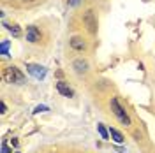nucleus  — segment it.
Segmentation results:
<instances>
[{
  "instance_id": "nucleus-14",
  "label": "nucleus",
  "mask_w": 155,
  "mask_h": 153,
  "mask_svg": "<svg viewBox=\"0 0 155 153\" xmlns=\"http://www.w3.org/2000/svg\"><path fill=\"white\" fill-rule=\"evenodd\" d=\"M79 2H81V0H67V4H69V5H78Z\"/></svg>"
},
{
  "instance_id": "nucleus-3",
  "label": "nucleus",
  "mask_w": 155,
  "mask_h": 153,
  "mask_svg": "<svg viewBox=\"0 0 155 153\" xmlns=\"http://www.w3.org/2000/svg\"><path fill=\"white\" fill-rule=\"evenodd\" d=\"M83 25L87 27V30L90 34H95L97 32V18L94 14V11H87L83 14Z\"/></svg>"
},
{
  "instance_id": "nucleus-18",
  "label": "nucleus",
  "mask_w": 155,
  "mask_h": 153,
  "mask_svg": "<svg viewBox=\"0 0 155 153\" xmlns=\"http://www.w3.org/2000/svg\"><path fill=\"white\" fill-rule=\"evenodd\" d=\"M23 2H35V0H23Z\"/></svg>"
},
{
  "instance_id": "nucleus-7",
  "label": "nucleus",
  "mask_w": 155,
  "mask_h": 153,
  "mask_svg": "<svg viewBox=\"0 0 155 153\" xmlns=\"http://www.w3.org/2000/svg\"><path fill=\"white\" fill-rule=\"evenodd\" d=\"M57 90H58V92H60L64 97H72V95H74V92H72V90H71V88H69L65 83H64V81L57 83Z\"/></svg>"
},
{
  "instance_id": "nucleus-5",
  "label": "nucleus",
  "mask_w": 155,
  "mask_h": 153,
  "mask_svg": "<svg viewBox=\"0 0 155 153\" xmlns=\"http://www.w3.org/2000/svg\"><path fill=\"white\" fill-rule=\"evenodd\" d=\"M27 69H28L30 74H34V76L37 77V79H42V77L46 76V69L41 67V65H34V63H28V65H27Z\"/></svg>"
},
{
  "instance_id": "nucleus-10",
  "label": "nucleus",
  "mask_w": 155,
  "mask_h": 153,
  "mask_svg": "<svg viewBox=\"0 0 155 153\" xmlns=\"http://www.w3.org/2000/svg\"><path fill=\"white\" fill-rule=\"evenodd\" d=\"M0 51H2V55H5V57H7V53H9V41H2Z\"/></svg>"
},
{
  "instance_id": "nucleus-17",
  "label": "nucleus",
  "mask_w": 155,
  "mask_h": 153,
  "mask_svg": "<svg viewBox=\"0 0 155 153\" xmlns=\"http://www.w3.org/2000/svg\"><path fill=\"white\" fill-rule=\"evenodd\" d=\"M11 144H12V146H18V139H16V137H12V139H11Z\"/></svg>"
},
{
  "instance_id": "nucleus-8",
  "label": "nucleus",
  "mask_w": 155,
  "mask_h": 153,
  "mask_svg": "<svg viewBox=\"0 0 155 153\" xmlns=\"http://www.w3.org/2000/svg\"><path fill=\"white\" fill-rule=\"evenodd\" d=\"M71 48L78 49V51H83V49H85V42H83V39L81 37H72L71 39Z\"/></svg>"
},
{
  "instance_id": "nucleus-11",
  "label": "nucleus",
  "mask_w": 155,
  "mask_h": 153,
  "mask_svg": "<svg viewBox=\"0 0 155 153\" xmlns=\"http://www.w3.org/2000/svg\"><path fill=\"white\" fill-rule=\"evenodd\" d=\"M7 30H9V32L12 34V35H14V37H19V35H21V30H19L16 25H12V27H7Z\"/></svg>"
},
{
  "instance_id": "nucleus-12",
  "label": "nucleus",
  "mask_w": 155,
  "mask_h": 153,
  "mask_svg": "<svg viewBox=\"0 0 155 153\" xmlns=\"http://www.w3.org/2000/svg\"><path fill=\"white\" fill-rule=\"evenodd\" d=\"M97 129H99V132H101V135H102V139H107L109 137V134H107V130L102 127V125H97Z\"/></svg>"
},
{
  "instance_id": "nucleus-4",
  "label": "nucleus",
  "mask_w": 155,
  "mask_h": 153,
  "mask_svg": "<svg viewBox=\"0 0 155 153\" xmlns=\"http://www.w3.org/2000/svg\"><path fill=\"white\" fill-rule=\"evenodd\" d=\"M27 41L32 44L39 42L41 41V30L37 27H27Z\"/></svg>"
},
{
  "instance_id": "nucleus-16",
  "label": "nucleus",
  "mask_w": 155,
  "mask_h": 153,
  "mask_svg": "<svg viewBox=\"0 0 155 153\" xmlns=\"http://www.w3.org/2000/svg\"><path fill=\"white\" fill-rule=\"evenodd\" d=\"M2 153H9V148H7V144H2Z\"/></svg>"
},
{
  "instance_id": "nucleus-15",
  "label": "nucleus",
  "mask_w": 155,
  "mask_h": 153,
  "mask_svg": "<svg viewBox=\"0 0 155 153\" xmlns=\"http://www.w3.org/2000/svg\"><path fill=\"white\" fill-rule=\"evenodd\" d=\"M46 109H48L46 106H39L37 109H35V113H41V111H46Z\"/></svg>"
},
{
  "instance_id": "nucleus-2",
  "label": "nucleus",
  "mask_w": 155,
  "mask_h": 153,
  "mask_svg": "<svg viewBox=\"0 0 155 153\" xmlns=\"http://www.w3.org/2000/svg\"><path fill=\"white\" fill-rule=\"evenodd\" d=\"M111 109H113L115 116H116V118H118V120H120L124 125H130V118H129V115L124 111V107L118 104V100H116V99H111Z\"/></svg>"
},
{
  "instance_id": "nucleus-1",
  "label": "nucleus",
  "mask_w": 155,
  "mask_h": 153,
  "mask_svg": "<svg viewBox=\"0 0 155 153\" xmlns=\"http://www.w3.org/2000/svg\"><path fill=\"white\" fill-rule=\"evenodd\" d=\"M4 76H5V81H7V83H18V85H21V83L25 81L23 72H21L18 67H12V65L5 69V74H4Z\"/></svg>"
},
{
  "instance_id": "nucleus-9",
  "label": "nucleus",
  "mask_w": 155,
  "mask_h": 153,
  "mask_svg": "<svg viewBox=\"0 0 155 153\" xmlns=\"http://www.w3.org/2000/svg\"><path fill=\"white\" fill-rule=\"evenodd\" d=\"M109 135H111V139L115 141V143H124V135H122V132L120 130H116V129H109Z\"/></svg>"
},
{
  "instance_id": "nucleus-6",
  "label": "nucleus",
  "mask_w": 155,
  "mask_h": 153,
  "mask_svg": "<svg viewBox=\"0 0 155 153\" xmlns=\"http://www.w3.org/2000/svg\"><path fill=\"white\" fill-rule=\"evenodd\" d=\"M72 67H74V70H76L78 74L87 72V70H88V62H87V60H83V58H79V60H76V62L72 63Z\"/></svg>"
},
{
  "instance_id": "nucleus-13",
  "label": "nucleus",
  "mask_w": 155,
  "mask_h": 153,
  "mask_svg": "<svg viewBox=\"0 0 155 153\" xmlns=\"http://www.w3.org/2000/svg\"><path fill=\"white\" fill-rule=\"evenodd\" d=\"M0 107H2V111H0L2 115H4V113H7V106L4 104V102H0Z\"/></svg>"
}]
</instances>
